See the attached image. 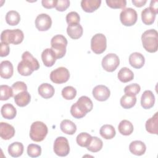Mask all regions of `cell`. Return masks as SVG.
Wrapping results in <instances>:
<instances>
[{"label": "cell", "mask_w": 158, "mask_h": 158, "mask_svg": "<svg viewBox=\"0 0 158 158\" xmlns=\"http://www.w3.org/2000/svg\"><path fill=\"white\" fill-rule=\"evenodd\" d=\"M22 59L17 66L18 72L21 75L29 76L33 71L40 69L38 61L28 51H25L22 54Z\"/></svg>", "instance_id": "6da1fadb"}, {"label": "cell", "mask_w": 158, "mask_h": 158, "mask_svg": "<svg viewBox=\"0 0 158 158\" xmlns=\"http://www.w3.org/2000/svg\"><path fill=\"white\" fill-rule=\"evenodd\" d=\"M93 107L92 101L86 96H81L70 108V114L75 118H81L91 111Z\"/></svg>", "instance_id": "7a4b0ae2"}, {"label": "cell", "mask_w": 158, "mask_h": 158, "mask_svg": "<svg viewBox=\"0 0 158 158\" xmlns=\"http://www.w3.org/2000/svg\"><path fill=\"white\" fill-rule=\"evenodd\" d=\"M141 41L144 49L151 53L156 52L158 49V33L154 29L145 31L141 35Z\"/></svg>", "instance_id": "3957f363"}, {"label": "cell", "mask_w": 158, "mask_h": 158, "mask_svg": "<svg viewBox=\"0 0 158 158\" xmlns=\"http://www.w3.org/2000/svg\"><path fill=\"white\" fill-rule=\"evenodd\" d=\"M67 40L62 35H57L51 40V49L55 53L56 59L63 57L66 53Z\"/></svg>", "instance_id": "277c9868"}, {"label": "cell", "mask_w": 158, "mask_h": 158, "mask_svg": "<svg viewBox=\"0 0 158 158\" xmlns=\"http://www.w3.org/2000/svg\"><path fill=\"white\" fill-rule=\"evenodd\" d=\"M24 38L23 31L20 29L5 30L2 31L1 35V42L15 45L21 43Z\"/></svg>", "instance_id": "5b68a950"}, {"label": "cell", "mask_w": 158, "mask_h": 158, "mask_svg": "<svg viewBox=\"0 0 158 158\" xmlns=\"http://www.w3.org/2000/svg\"><path fill=\"white\" fill-rule=\"evenodd\" d=\"M48 132L45 123L40 121L33 122L30 127V137L35 142H40L44 139Z\"/></svg>", "instance_id": "8992f818"}, {"label": "cell", "mask_w": 158, "mask_h": 158, "mask_svg": "<svg viewBox=\"0 0 158 158\" xmlns=\"http://www.w3.org/2000/svg\"><path fill=\"white\" fill-rule=\"evenodd\" d=\"M107 48V40L104 35L97 33L91 40V49L96 54H101Z\"/></svg>", "instance_id": "52a82bcc"}, {"label": "cell", "mask_w": 158, "mask_h": 158, "mask_svg": "<svg viewBox=\"0 0 158 158\" xmlns=\"http://www.w3.org/2000/svg\"><path fill=\"white\" fill-rule=\"evenodd\" d=\"M138 19L136 11L130 7L123 9L120 14V20L121 23L127 27L135 25Z\"/></svg>", "instance_id": "ba28073f"}, {"label": "cell", "mask_w": 158, "mask_h": 158, "mask_svg": "<svg viewBox=\"0 0 158 158\" xmlns=\"http://www.w3.org/2000/svg\"><path fill=\"white\" fill-rule=\"evenodd\" d=\"M54 152L60 157L67 156L70 152V146L67 139L63 136L57 137L54 143Z\"/></svg>", "instance_id": "9c48e42d"}, {"label": "cell", "mask_w": 158, "mask_h": 158, "mask_svg": "<svg viewBox=\"0 0 158 158\" xmlns=\"http://www.w3.org/2000/svg\"><path fill=\"white\" fill-rule=\"evenodd\" d=\"M70 78V73L68 69L64 67H60L52 70L50 73L51 80L56 84H61L67 82Z\"/></svg>", "instance_id": "30bf717a"}, {"label": "cell", "mask_w": 158, "mask_h": 158, "mask_svg": "<svg viewBox=\"0 0 158 158\" xmlns=\"http://www.w3.org/2000/svg\"><path fill=\"white\" fill-rule=\"evenodd\" d=\"M120 59L118 56L114 53H110L105 56L102 60V67L107 72H112L115 70L119 65Z\"/></svg>", "instance_id": "8fae6325"}, {"label": "cell", "mask_w": 158, "mask_h": 158, "mask_svg": "<svg viewBox=\"0 0 158 158\" xmlns=\"http://www.w3.org/2000/svg\"><path fill=\"white\" fill-rule=\"evenodd\" d=\"M51 18L46 14H39L36 18L35 27L39 31H46L51 28Z\"/></svg>", "instance_id": "7c38bea8"}, {"label": "cell", "mask_w": 158, "mask_h": 158, "mask_svg": "<svg viewBox=\"0 0 158 158\" xmlns=\"http://www.w3.org/2000/svg\"><path fill=\"white\" fill-rule=\"evenodd\" d=\"M110 92L109 89L102 85L96 86L93 89V96L97 101H105L110 96Z\"/></svg>", "instance_id": "4fadbf2b"}, {"label": "cell", "mask_w": 158, "mask_h": 158, "mask_svg": "<svg viewBox=\"0 0 158 158\" xmlns=\"http://www.w3.org/2000/svg\"><path fill=\"white\" fill-rule=\"evenodd\" d=\"M155 103V97L150 90H146L143 92L141 98V104L143 109H149L152 107Z\"/></svg>", "instance_id": "5bb4252c"}, {"label": "cell", "mask_w": 158, "mask_h": 158, "mask_svg": "<svg viewBox=\"0 0 158 158\" xmlns=\"http://www.w3.org/2000/svg\"><path fill=\"white\" fill-rule=\"evenodd\" d=\"M15 132V129L11 125L6 122L0 123V136L2 139H10L14 136Z\"/></svg>", "instance_id": "9a60e30c"}, {"label": "cell", "mask_w": 158, "mask_h": 158, "mask_svg": "<svg viewBox=\"0 0 158 158\" xmlns=\"http://www.w3.org/2000/svg\"><path fill=\"white\" fill-rule=\"evenodd\" d=\"M41 59L46 67H52L56 60V57L51 48L45 49L41 53Z\"/></svg>", "instance_id": "2e32d148"}, {"label": "cell", "mask_w": 158, "mask_h": 158, "mask_svg": "<svg viewBox=\"0 0 158 158\" xmlns=\"http://www.w3.org/2000/svg\"><path fill=\"white\" fill-rule=\"evenodd\" d=\"M129 63L135 69H141L144 65L145 59L141 53L133 52L129 56Z\"/></svg>", "instance_id": "e0dca14e"}, {"label": "cell", "mask_w": 158, "mask_h": 158, "mask_svg": "<svg viewBox=\"0 0 158 158\" xmlns=\"http://www.w3.org/2000/svg\"><path fill=\"white\" fill-rule=\"evenodd\" d=\"M14 68L12 64L9 60H3L0 65V75L2 78L9 79L13 75Z\"/></svg>", "instance_id": "ac0fdd59"}, {"label": "cell", "mask_w": 158, "mask_h": 158, "mask_svg": "<svg viewBox=\"0 0 158 158\" xmlns=\"http://www.w3.org/2000/svg\"><path fill=\"white\" fill-rule=\"evenodd\" d=\"M83 27L80 23H74L69 25L67 28L68 35L73 40H77L81 37L83 35Z\"/></svg>", "instance_id": "d6986e66"}, {"label": "cell", "mask_w": 158, "mask_h": 158, "mask_svg": "<svg viewBox=\"0 0 158 158\" xmlns=\"http://www.w3.org/2000/svg\"><path fill=\"white\" fill-rule=\"evenodd\" d=\"M129 150L130 152L134 155L141 156L145 153L146 146L143 141L136 140L130 144Z\"/></svg>", "instance_id": "ffe728a7"}, {"label": "cell", "mask_w": 158, "mask_h": 158, "mask_svg": "<svg viewBox=\"0 0 158 158\" xmlns=\"http://www.w3.org/2000/svg\"><path fill=\"white\" fill-rule=\"evenodd\" d=\"M101 4L100 0H82L81 1V7L86 12L91 13L96 10Z\"/></svg>", "instance_id": "44dd1931"}, {"label": "cell", "mask_w": 158, "mask_h": 158, "mask_svg": "<svg viewBox=\"0 0 158 158\" xmlns=\"http://www.w3.org/2000/svg\"><path fill=\"white\" fill-rule=\"evenodd\" d=\"M158 113L156 112L154 115L149 118L146 123L145 127L146 131L151 134H158Z\"/></svg>", "instance_id": "7402d4cb"}, {"label": "cell", "mask_w": 158, "mask_h": 158, "mask_svg": "<svg viewBox=\"0 0 158 158\" xmlns=\"http://www.w3.org/2000/svg\"><path fill=\"white\" fill-rule=\"evenodd\" d=\"M14 98L15 104L19 107L27 106L31 101V96L27 91H23L17 94Z\"/></svg>", "instance_id": "603a6c76"}, {"label": "cell", "mask_w": 158, "mask_h": 158, "mask_svg": "<svg viewBox=\"0 0 158 158\" xmlns=\"http://www.w3.org/2000/svg\"><path fill=\"white\" fill-rule=\"evenodd\" d=\"M39 94L44 99H49L53 96L55 90L54 87L49 83H43L38 87Z\"/></svg>", "instance_id": "cb8c5ba5"}, {"label": "cell", "mask_w": 158, "mask_h": 158, "mask_svg": "<svg viewBox=\"0 0 158 158\" xmlns=\"http://www.w3.org/2000/svg\"><path fill=\"white\" fill-rule=\"evenodd\" d=\"M1 113L4 118L11 120L15 118V117L16 116L17 110L12 104L10 103H7L2 106L1 109Z\"/></svg>", "instance_id": "d4e9b609"}, {"label": "cell", "mask_w": 158, "mask_h": 158, "mask_svg": "<svg viewBox=\"0 0 158 158\" xmlns=\"http://www.w3.org/2000/svg\"><path fill=\"white\" fill-rule=\"evenodd\" d=\"M60 128L62 131L67 135H73L77 131L76 125L70 120H63L60 124Z\"/></svg>", "instance_id": "484cf974"}, {"label": "cell", "mask_w": 158, "mask_h": 158, "mask_svg": "<svg viewBox=\"0 0 158 158\" xmlns=\"http://www.w3.org/2000/svg\"><path fill=\"white\" fill-rule=\"evenodd\" d=\"M23 152V145L20 142H14L8 147V152L13 157L20 156Z\"/></svg>", "instance_id": "4316f807"}, {"label": "cell", "mask_w": 158, "mask_h": 158, "mask_svg": "<svg viewBox=\"0 0 158 158\" xmlns=\"http://www.w3.org/2000/svg\"><path fill=\"white\" fill-rule=\"evenodd\" d=\"M99 133L103 138L106 139H110L115 136L116 132L114 127L112 125L106 124L101 127Z\"/></svg>", "instance_id": "83f0119b"}, {"label": "cell", "mask_w": 158, "mask_h": 158, "mask_svg": "<svg viewBox=\"0 0 158 158\" xmlns=\"http://www.w3.org/2000/svg\"><path fill=\"white\" fill-rule=\"evenodd\" d=\"M117 77L121 82L127 83L133 79L134 74L130 69L127 67H123L118 72Z\"/></svg>", "instance_id": "f1b7e54d"}, {"label": "cell", "mask_w": 158, "mask_h": 158, "mask_svg": "<svg viewBox=\"0 0 158 158\" xmlns=\"http://www.w3.org/2000/svg\"><path fill=\"white\" fill-rule=\"evenodd\" d=\"M118 130L122 135L128 136L133 131V125L130 121L123 120L120 122L118 126Z\"/></svg>", "instance_id": "f546056e"}, {"label": "cell", "mask_w": 158, "mask_h": 158, "mask_svg": "<svg viewBox=\"0 0 158 158\" xmlns=\"http://www.w3.org/2000/svg\"><path fill=\"white\" fill-rule=\"evenodd\" d=\"M156 14H154L149 7L145 8L141 12V19L143 23L147 25H152L155 20Z\"/></svg>", "instance_id": "4dcf8cb0"}, {"label": "cell", "mask_w": 158, "mask_h": 158, "mask_svg": "<svg viewBox=\"0 0 158 158\" xmlns=\"http://www.w3.org/2000/svg\"><path fill=\"white\" fill-rule=\"evenodd\" d=\"M136 102V98L135 96L123 95L120 101L121 106L124 109H130L133 107Z\"/></svg>", "instance_id": "1f68e13d"}, {"label": "cell", "mask_w": 158, "mask_h": 158, "mask_svg": "<svg viewBox=\"0 0 158 158\" xmlns=\"http://www.w3.org/2000/svg\"><path fill=\"white\" fill-rule=\"evenodd\" d=\"M20 20V16L18 12L15 10H10L7 12L6 15V21L9 25H17Z\"/></svg>", "instance_id": "d6a6232c"}, {"label": "cell", "mask_w": 158, "mask_h": 158, "mask_svg": "<svg viewBox=\"0 0 158 158\" xmlns=\"http://www.w3.org/2000/svg\"><path fill=\"white\" fill-rule=\"evenodd\" d=\"M102 146L103 143L100 138L96 136H92V139L86 148L92 152H97L102 149Z\"/></svg>", "instance_id": "836d02e7"}, {"label": "cell", "mask_w": 158, "mask_h": 158, "mask_svg": "<svg viewBox=\"0 0 158 158\" xmlns=\"http://www.w3.org/2000/svg\"><path fill=\"white\" fill-rule=\"evenodd\" d=\"M92 139V136L87 133L82 132L78 134L76 138L77 143L81 147H87L91 140Z\"/></svg>", "instance_id": "e575fe53"}, {"label": "cell", "mask_w": 158, "mask_h": 158, "mask_svg": "<svg viewBox=\"0 0 158 158\" xmlns=\"http://www.w3.org/2000/svg\"><path fill=\"white\" fill-rule=\"evenodd\" d=\"M0 99L1 101L8 100L13 96V91L11 87L6 85L0 86Z\"/></svg>", "instance_id": "d590c367"}, {"label": "cell", "mask_w": 158, "mask_h": 158, "mask_svg": "<svg viewBox=\"0 0 158 158\" xmlns=\"http://www.w3.org/2000/svg\"><path fill=\"white\" fill-rule=\"evenodd\" d=\"M77 95V90L71 86H67L62 90V97L67 100L73 99Z\"/></svg>", "instance_id": "8d00e7d4"}, {"label": "cell", "mask_w": 158, "mask_h": 158, "mask_svg": "<svg viewBox=\"0 0 158 158\" xmlns=\"http://www.w3.org/2000/svg\"><path fill=\"white\" fill-rule=\"evenodd\" d=\"M27 154L31 157H37L41 154V148L36 144H30L27 147Z\"/></svg>", "instance_id": "74e56055"}, {"label": "cell", "mask_w": 158, "mask_h": 158, "mask_svg": "<svg viewBox=\"0 0 158 158\" xmlns=\"http://www.w3.org/2000/svg\"><path fill=\"white\" fill-rule=\"evenodd\" d=\"M141 90L140 86L137 83H132L127 85L124 88V93L127 95L136 96Z\"/></svg>", "instance_id": "f35d334b"}, {"label": "cell", "mask_w": 158, "mask_h": 158, "mask_svg": "<svg viewBox=\"0 0 158 158\" xmlns=\"http://www.w3.org/2000/svg\"><path fill=\"white\" fill-rule=\"evenodd\" d=\"M106 4L112 9H123L126 7L127 1L125 0H106Z\"/></svg>", "instance_id": "ab89813d"}, {"label": "cell", "mask_w": 158, "mask_h": 158, "mask_svg": "<svg viewBox=\"0 0 158 158\" xmlns=\"http://www.w3.org/2000/svg\"><path fill=\"white\" fill-rule=\"evenodd\" d=\"M13 91V96L14 97L15 95L17 94L22 92L23 91H27V86L26 84L23 81H17L14 83L11 86Z\"/></svg>", "instance_id": "60d3db41"}, {"label": "cell", "mask_w": 158, "mask_h": 158, "mask_svg": "<svg viewBox=\"0 0 158 158\" xmlns=\"http://www.w3.org/2000/svg\"><path fill=\"white\" fill-rule=\"evenodd\" d=\"M80 21V17L79 14L76 12H70L66 15V22L69 25L79 23Z\"/></svg>", "instance_id": "b9f144b4"}, {"label": "cell", "mask_w": 158, "mask_h": 158, "mask_svg": "<svg viewBox=\"0 0 158 158\" xmlns=\"http://www.w3.org/2000/svg\"><path fill=\"white\" fill-rule=\"evenodd\" d=\"M70 6V1L69 0H58L56 5V9L60 12L65 11Z\"/></svg>", "instance_id": "7bdbcfd3"}, {"label": "cell", "mask_w": 158, "mask_h": 158, "mask_svg": "<svg viewBox=\"0 0 158 158\" xmlns=\"http://www.w3.org/2000/svg\"><path fill=\"white\" fill-rule=\"evenodd\" d=\"M10 52V48L9 44L4 42H1V48H0V56L6 57L8 56Z\"/></svg>", "instance_id": "ee69618b"}, {"label": "cell", "mask_w": 158, "mask_h": 158, "mask_svg": "<svg viewBox=\"0 0 158 158\" xmlns=\"http://www.w3.org/2000/svg\"><path fill=\"white\" fill-rule=\"evenodd\" d=\"M57 0H42L43 6L46 9H52L56 7Z\"/></svg>", "instance_id": "f6af8a7d"}, {"label": "cell", "mask_w": 158, "mask_h": 158, "mask_svg": "<svg viewBox=\"0 0 158 158\" xmlns=\"http://www.w3.org/2000/svg\"><path fill=\"white\" fill-rule=\"evenodd\" d=\"M158 1H151L150 2L149 9L154 14H157L158 13Z\"/></svg>", "instance_id": "bcb514c9"}, {"label": "cell", "mask_w": 158, "mask_h": 158, "mask_svg": "<svg viewBox=\"0 0 158 158\" xmlns=\"http://www.w3.org/2000/svg\"><path fill=\"white\" fill-rule=\"evenodd\" d=\"M147 2V1L146 0H132V3L137 7H143L146 4Z\"/></svg>", "instance_id": "7dc6e473"}]
</instances>
